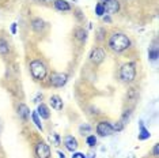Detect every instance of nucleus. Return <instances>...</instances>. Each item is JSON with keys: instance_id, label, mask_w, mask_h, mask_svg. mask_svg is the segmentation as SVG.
Returning a JSON list of instances; mask_svg holds the SVG:
<instances>
[{"instance_id": "nucleus-1", "label": "nucleus", "mask_w": 159, "mask_h": 158, "mask_svg": "<svg viewBox=\"0 0 159 158\" xmlns=\"http://www.w3.org/2000/svg\"><path fill=\"white\" fill-rule=\"evenodd\" d=\"M129 45H131L129 38L122 33H114L109 40V46L111 51H114V52L125 51V49L129 48Z\"/></svg>"}, {"instance_id": "nucleus-2", "label": "nucleus", "mask_w": 159, "mask_h": 158, "mask_svg": "<svg viewBox=\"0 0 159 158\" xmlns=\"http://www.w3.org/2000/svg\"><path fill=\"white\" fill-rule=\"evenodd\" d=\"M30 71H31L33 78L37 79V81H42V79H45V77H46V67H45V64L42 62H39V60H33V62L30 63Z\"/></svg>"}, {"instance_id": "nucleus-3", "label": "nucleus", "mask_w": 159, "mask_h": 158, "mask_svg": "<svg viewBox=\"0 0 159 158\" xmlns=\"http://www.w3.org/2000/svg\"><path fill=\"white\" fill-rule=\"evenodd\" d=\"M136 77V68H135V64L132 63H128V64H124L120 70V78L122 82L125 83H129L132 82Z\"/></svg>"}, {"instance_id": "nucleus-4", "label": "nucleus", "mask_w": 159, "mask_h": 158, "mask_svg": "<svg viewBox=\"0 0 159 158\" xmlns=\"http://www.w3.org/2000/svg\"><path fill=\"white\" fill-rule=\"evenodd\" d=\"M68 81V75L63 72H53L50 75V83L55 87H63Z\"/></svg>"}, {"instance_id": "nucleus-5", "label": "nucleus", "mask_w": 159, "mask_h": 158, "mask_svg": "<svg viewBox=\"0 0 159 158\" xmlns=\"http://www.w3.org/2000/svg\"><path fill=\"white\" fill-rule=\"evenodd\" d=\"M35 154L37 158H49L50 157V149L45 142H39L35 147Z\"/></svg>"}, {"instance_id": "nucleus-6", "label": "nucleus", "mask_w": 159, "mask_h": 158, "mask_svg": "<svg viewBox=\"0 0 159 158\" xmlns=\"http://www.w3.org/2000/svg\"><path fill=\"white\" fill-rule=\"evenodd\" d=\"M102 6H103L105 12H107V14H116L120 10V3L117 0H105V3Z\"/></svg>"}, {"instance_id": "nucleus-7", "label": "nucleus", "mask_w": 159, "mask_h": 158, "mask_svg": "<svg viewBox=\"0 0 159 158\" xmlns=\"http://www.w3.org/2000/svg\"><path fill=\"white\" fill-rule=\"evenodd\" d=\"M97 132H98L101 136H109V135H111V132H113V127H111V124L106 123V121H101V123L97 125Z\"/></svg>"}, {"instance_id": "nucleus-8", "label": "nucleus", "mask_w": 159, "mask_h": 158, "mask_svg": "<svg viewBox=\"0 0 159 158\" xmlns=\"http://www.w3.org/2000/svg\"><path fill=\"white\" fill-rule=\"evenodd\" d=\"M90 59H91V62L95 63V64H99L101 62H103V59H105V52H103V49L95 48V49H94V51L91 52V55H90Z\"/></svg>"}, {"instance_id": "nucleus-9", "label": "nucleus", "mask_w": 159, "mask_h": 158, "mask_svg": "<svg viewBox=\"0 0 159 158\" xmlns=\"http://www.w3.org/2000/svg\"><path fill=\"white\" fill-rule=\"evenodd\" d=\"M64 145H66V147L70 150V151H75V150L78 149V141L71 135L64 139Z\"/></svg>"}, {"instance_id": "nucleus-10", "label": "nucleus", "mask_w": 159, "mask_h": 158, "mask_svg": "<svg viewBox=\"0 0 159 158\" xmlns=\"http://www.w3.org/2000/svg\"><path fill=\"white\" fill-rule=\"evenodd\" d=\"M18 114H19V117L22 118L23 121H26L29 117H30V110H29V108L25 105V104H20L19 106H18Z\"/></svg>"}, {"instance_id": "nucleus-11", "label": "nucleus", "mask_w": 159, "mask_h": 158, "mask_svg": "<svg viewBox=\"0 0 159 158\" xmlns=\"http://www.w3.org/2000/svg\"><path fill=\"white\" fill-rule=\"evenodd\" d=\"M50 105H52L53 109L56 110H61L63 109V101L59 95H52L50 97Z\"/></svg>"}, {"instance_id": "nucleus-12", "label": "nucleus", "mask_w": 159, "mask_h": 158, "mask_svg": "<svg viewBox=\"0 0 159 158\" xmlns=\"http://www.w3.org/2000/svg\"><path fill=\"white\" fill-rule=\"evenodd\" d=\"M37 114H38V116H41V118H49V117H50L49 109H48V108H46V105H44V104H41V105H38Z\"/></svg>"}, {"instance_id": "nucleus-13", "label": "nucleus", "mask_w": 159, "mask_h": 158, "mask_svg": "<svg viewBox=\"0 0 159 158\" xmlns=\"http://www.w3.org/2000/svg\"><path fill=\"white\" fill-rule=\"evenodd\" d=\"M55 7L59 10V11H70V10H71L70 4H68L66 0H56Z\"/></svg>"}, {"instance_id": "nucleus-14", "label": "nucleus", "mask_w": 159, "mask_h": 158, "mask_svg": "<svg viewBox=\"0 0 159 158\" xmlns=\"http://www.w3.org/2000/svg\"><path fill=\"white\" fill-rule=\"evenodd\" d=\"M31 26L35 31H41L42 29H44V21L37 18V19H33V22H31Z\"/></svg>"}, {"instance_id": "nucleus-15", "label": "nucleus", "mask_w": 159, "mask_h": 158, "mask_svg": "<svg viewBox=\"0 0 159 158\" xmlns=\"http://www.w3.org/2000/svg\"><path fill=\"white\" fill-rule=\"evenodd\" d=\"M151 136L150 131H147L146 128H144L143 124H140V134H139V139L140 141H144V139H148Z\"/></svg>"}, {"instance_id": "nucleus-16", "label": "nucleus", "mask_w": 159, "mask_h": 158, "mask_svg": "<svg viewBox=\"0 0 159 158\" xmlns=\"http://www.w3.org/2000/svg\"><path fill=\"white\" fill-rule=\"evenodd\" d=\"M10 51V48H8V44L4 41V40H2L0 38V55H7Z\"/></svg>"}, {"instance_id": "nucleus-17", "label": "nucleus", "mask_w": 159, "mask_h": 158, "mask_svg": "<svg viewBox=\"0 0 159 158\" xmlns=\"http://www.w3.org/2000/svg\"><path fill=\"white\" fill-rule=\"evenodd\" d=\"M75 34H76V38L78 40H80V41H84L86 40V31L83 30V29H76V31H75Z\"/></svg>"}, {"instance_id": "nucleus-18", "label": "nucleus", "mask_w": 159, "mask_h": 158, "mask_svg": "<svg viewBox=\"0 0 159 158\" xmlns=\"http://www.w3.org/2000/svg\"><path fill=\"white\" fill-rule=\"evenodd\" d=\"M31 118H33V121L35 123V125H37L39 130H42V124H41V120H39L37 112H33V113H31Z\"/></svg>"}, {"instance_id": "nucleus-19", "label": "nucleus", "mask_w": 159, "mask_h": 158, "mask_svg": "<svg viewBox=\"0 0 159 158\" xmlns=\"http://www.w3.org/2000/svg\"><path fill=\"white\" fill-rule=\"evenodd\" d=\"M148 56H150L151 60H157L158 59V48H152L148 52Z\"/></svg>"}, {"instance_id": "nucleus-20", "label": "nucleus", "mask_w": 159, "mask_h": 158, "mask_svg": "<svg viewBox=\"0 0 159 158\" xmlns=\"http://www.w3.org/2000/svg\"><path fill=\"white\" fill-rule=\"evenodd\" d=\"M87 145L89 146H95L97 145V138L94 135H90V136H87Z\"/></svg>"}, {"instance_id": "nucleus-21", "label": "nucleus", "mask_w": 159, "mask_h": 158, "mask_svg": "<svg viewBox=\"0 0 159 158\" xmlns=\"http://www.w3.org/2000/svg\"><path fill=\"white\" fill-rule=\"evenodd\" d=\"M95 12H97V15H98V16H102L103 14H105L103 6H102V4H97V7H95Z\"/></svg>"}, {"instance_id": "nucleus-22", "label": "nucleus", "mask_w": 159, "mask_h": 158, "mask_svg": "<svg viewBox=\"0 0 159 158\" xmlns=\"http://www.w3.org/2000/svg\"><path fill=\"white\" fill-rule=\"evenodd\" d=\"M90 132V125H82V127H80V132H82V134H83V132Z\"/></svg>"}, {"instance_id": "nucleus-23", "label": "nucleus", "mask_w": 159, "mask_h": 158, "mask_svg": "<svg viewBox=\"0 0 159 158\" xmlns=\"http://www.w3.org/2000/svg\"><path fill=\"white\" fill-rule=\"evenodd\" d=\"M72 158H86V157H84V154H82V153H76L72 156Z\"/></svg>"}, {"instance_id": "nucleus-24", "label": "nucleus", "mask_w": 159, "mask_h": 158, "mask_svg": "<svg viewBox=\"0 0 159 158\" xmlns=\"http://www.w3.org/2000/svg\"><path fill=\"white\" fill-rule=\"evenodd\" d=\"M158 150H159V146L155 145V146H154V150H152V153H154L155 157H158Z\"/></svg>"}, {"instance_id": "nucleus-25", "label": "nucleus", "mask_w": 159, "mask_h": 158, "mask_svg": "<svg viewBox=\"0 0 159 158\" xmlns=\"http://www.w3.org/2000/svg\"><path fill=\"white\" fill-rule=\"evenodd\" d=\"M11 33H12V34L16 33V23H12V26H11Z\"/></svg>"}, {"instance_id": "nucleus-26", "label": "nucleus", "mask_w": 159, "mask_h": 158, "mask_svg": "<svg viewBox=\"0 0 159 158\" xmlns=\"http://www.w3.org/2000/svg\"><path fill=\"white\" fill-rule=\"evenodd\" d=\"M59 156H60V158H64V157H66V156H64L63 153H59Z\"/></svg>"}]
</instances>
